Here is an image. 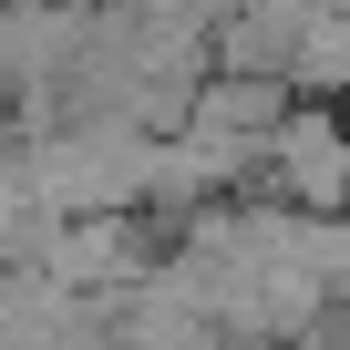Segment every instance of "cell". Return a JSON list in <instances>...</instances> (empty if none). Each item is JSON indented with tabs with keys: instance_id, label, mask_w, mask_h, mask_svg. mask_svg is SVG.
I'll return each instance as SVG.
<instances>
[{
	"instance_id": "cell-1",
	"label": "cell",
	"mask_w": 350,
	"mask_h": 350,
	"mask_svg": "<svg viewBox=\"0 0 350 350\" xmlns=\"http://www.w3.org/2000/svg\"><path fill=\"white\" fill-rule=\"evenodd\" d=\"M278 113H288V83H258V72H196V93H186V154H206L217 175H227V196L258 175V154H268V134H278Z\"/></svg>"
},
{
	"instance_id": "cell-2",
	"label": "cell",
	"mask_w": 350,
	"mask_h": 350,
	"mask_svg": "<svg viewBox=\"0 0 350 350\" xmlns=\"http://www.w3.org/2000/svg\"><path fill=\"white\" fill-rule=\"evenodd\" d=\"M247 186H268V206H288V217H329L340 206V113L329 103H288Z\"/></svg>"
},
{
	"instance_id": "cell-3",
	"label": "cell",
	"mask_w": 350,
	"mask_h": 350,
	"mask_svg": "<svg viewBox=\"0 0 350 350\" xmlns=\"http://www.w3.org/2000/svg\"><path fill=\"white\" fill-rule=\"evenodd\" d=\"M319 11H329V0H237V11H217V21H206L217 72L288 83V62H299V42H309V21H319Z\"/></svg>"
}]
</instances>
